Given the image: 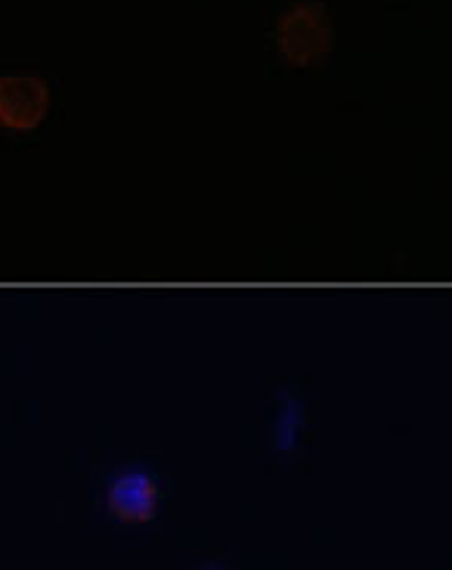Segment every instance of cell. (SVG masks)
I'll list each match as a JSON object with an SVG mask.
<instances>
[{
  "label": "cell",
  "mask_w": 452,
  "mask_h": 570,
  "mask_svg": "<svg viewBox=\"0 0 452 570\" xmlns=\"http://www.w3.org/2000/svg\"><path fill=\"white\" fill-rule=\"evenodd\" d=\"M273 38H276V50L283 53L288 66H297V69L316 66L332 53V43H335L332 16L316 0L295 3L279 16Z\"/></svg>",
  "instance_id": "6da1fadb"
},
{
  "label": "cell",
  "mask_w": 452,
  "mask_h": 570,
  "mask_svg": "<svg viewBox=\"0 0 452 570\" xmlns=\"http://www.w3.org/2000/svg\"><path fill=\"white\" fill-rule=\"evenodd\" d=\"M50 112V87L38 75H0V128L26 134Z\"/></svg>",
  "instance_id": "7a4b0ae2"
},
{
  "label": "cell",
  "mask_w": 452,
  "mask_h": 570,
  "mask_svg": "<svg viewBox=\"0 0 452 570\" xmlns=\"http://www.w3.org/2000/svg\"><path fill=\"white\" fill-rule=\"evenodd\" d=\"M158 509V487L149 474H121L109 487V512L125 521V524H146L156 518Z\"/></svg>",
  "instance_id": "3957f363"
}]
</instances>
